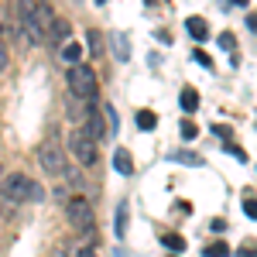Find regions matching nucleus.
Returning a JSON list of instances; mask_svg holds the SVG:
<instances>
[{"label": "nucleus", "instance_id": "1", "mask_svg": "<svg viewBox=\"0 0 257 257\" xmlns=\"http://www.w3.org/2000/svg\"><path fill=\"white\" fill-rule=\"evenodd\" d=\"M18 21H21V35H24V41H31V45H41V41L52 35V28L59 24L52 4H28V0L18 4Z\"/></svg>", "mask_w": 257, "mask_h": 257}, {"label": "nucleus", "instance_id": "2", "mask_svg": "<svg viewBox=\"0 0 257 257\" xmlns=\"http://www.w3.org/2000/svg\"><path fill=\"white\" fill-rule=\"evenodd\" d=\"M65 82H69V93H72V96H79V99H86V103H93L96 93H99L96 72H93L86 62H82V65H72V69H69V76H65Z\"/></svg>", "mask_w": 257, "mask_h": 257}, {"label": "nucleus", "instance_id": "3", "mask_svg": "<svg viewBox=\"0 0 257 257\" xmlns=\"http://www.w3.org/2000/svg\"><path fill=\"white\" fill-rule=\"evenodd\" d=\"M38 165H41V172H45V175H65V172H69V165H65V148L59 144V138L41 141Z\"/></svg>", "mask_w": 257, "mask_h": 257}, {"label": "nucleus", "instance_id": "4", "mask_svg": "<svg viewBox=\"0 0 257 257\" xmlns=\"http://www.w3.org/2000/svg\"><path fill=\"white\" fill-rule=\"evenodd\" d=\"M31 192H35V182L21 172H11V175L0 182V199L11 202V206H21V202H31Z\"/></svg>", "mask_w": 257, "mask_h": 257}, {"label": "nucleus", "instance_id": "5", "mask_svg": "<svg viewBox=\"0 0 257 257\" xmlns=\"http://www.w3.org/2000/svg\"><path fill=\"white\" fill-rule=\"evenodd\" d=\"M65 219H69V226H72L76 233H89V230H93V206H89V199L72 196L65 202Z\"/></svg>", "mask_w": 257, "mask_h": 257}, {"label": "nucleus", "instance_id": "6", "mask_svg": "<svg viewBox=\"0 0 257 257\" xmlns=\"http://www.w3.org/2000/svg\"><path fill=\"white\" fill-rule=\"evenodd\" d=\"M65 148L72 151V158L79 161L82 168H93V165H96V158H99L96 141L89 138L86 131H72V134H69V141H65Z\"/></svg>", "mask_w": 257, "mask_h": 257}, {"label": "nucleus", "instance_id": "7", "mask_svg": "<svg viewBox=\"0 0 257 257\" xmlns=\"http://www.w3.org/2000/svg\"><path fill=\"white\" fill-rule=\"evenodd\" d=\"M86 134H89L93 141L110 138V134H106V120H103V110H96V106H89V117H86Z\"/></svg>", "mask_w": 257, "mask_h": 257}, {"label": "nucleus", "instance_id": "8", "mask_svg": "<svg viewBox=\"0 0 257 257\" xmlns=\"http://www.w3.org/2000/svg\"><path fill=\"white\" fill-rule=\"evenodd\" d=\"M65 106H69V117H72V120H86L93 103H86V99H79V96H72V93H69V96H65Z\"/></svg>", "mask_w": 257, "mask_h": 257}, {"label": "nucleus", "instance_id": "9", "mask_svg": "<svg viewBox=\"0 0 257 257\" xmlns=\"http://www.w3.org/2000/svg\"><path fill=\"white\" fill-rule=\"evenodd\" d=\"M113 168H117V175H131L134 172V158H131L127 148H117L113 151Z\"/></svg>", "mask_w": 257, "mask_h": 257}, {"label": "nucleus", "instance_id": "10", "mask_svg": "<svg viewBox=\"0 0 257 257\" xmlns=\"http://www.w3.org/2000/svg\"><path fill=\"white\" fill-rule=\"evenodd\" d=\"M59 59L65 62L69 69H72V65H82V45H79V41H69V45L62 48V55H59Z\"/></svg>", "mask_w": 257, "mask_h": 257}, {"label": "nucleus", "instance_id": "11", "mask_svg": "<svg viewBox=\"0 0 257 257\" xmlns=\"http://www.w3.org/2000/svg\"><path fill=\"white\" fill-rule=\"evenodd\" d=\"M185 31H189L196 41L209 38V24H206V18H189V21H185Z\"/></svg>", "mask_w": 257, "mask_h": 257}, {"label": "nucleus", "instance_id": "12", "mask_svg": "<svg viewBox=\"0 0 257 257\" xmlns=\"http://www.w3.org/2000/svg\"><path fill=\"white\" fill-rule=\"evenodd\" d=\"M178 103H182L185 113H196V110H199V93L192 89V86H185V89L178 93Z\"/></svg>", "mask_w": 257, "mask_h": 257}, {"label": "nucleus", "instance_id": "13", "mask_svg": "<svg viewBox=\"0 0 257 257\" xmlns=\"http://www.w3.org/2000/svg\"><path fill=\"white\" fill-rule=\"evenodd\" d=\"M103 120H106V134H110V138H117L120 117H117V110H113V103H103Z\"/></svg>", "mask_w": 257, "mask_h": 257}, {"label": "nucleus", "instance_id": "14", "mask_svg": "<svg viewBox=\"0 0 257 257\" xmlns=\"http://www.w3.org/2000/svg\"><path fill=\"white\" fill-rule=\"evenodd\" d=\"M138 131H155V127H158V113H155V110H138Z\"/></svg>", "mask_w": 257, "mask_h": 257}, {"label": "nucleus", "instance_id": "15", "mask_svg": "<svg viewBox=\"0 0 257 257\" xmlns=\"http://www.w3.org/2000/svg\"><path fill=\"white\" fill-rule=\"evenodd\" d=\"M113 45H117V62H127L131 59V41L123 31H113Z\"/></svg>", "mask_w": 257, "mask_h": 257}, {"label": "nucleus", "instance_id": "16", "mask_svg": "<svg viewBox=\"0 0 257 257\" xmlns=\"http://www.w3.org/2000/svg\"><path fill=\"white\" fill-rule=\"evenodd\" d=\"M86 45H89L93 59H103V38H99V31H86Z\"/></svg>", "mask_w": 257, "mask_h": 257}, {"label": "nucleus", "instance_id": "17", "mask_svg": "<svg viewBox=\"0 0 257 257\" xmlns=\"http://www.w3.org/2000/svg\"><path fill=\"white\" fill-rule=\"evenodd\" d=\"M113 233H117L120 240L127 237V202H120V206H117V223H113Z\"/></svg>", "mask_w": 257, "mask_h": 257}, {"label": "nucleus", "instance_id": "18", "mask_svg": "<svg viewBox=\"0 0 257 257\" xmlns=\"http://www.w3.org/2000/svg\"><path fill=\"white\" fill-rule=\"evenodd\" d=\"M48 38L55 41V45L62 41V48H65V45H69V24H65V21H59V24L52 28V35H48Z\"/></svg>", "mask_w": 257, "mask_h": 257}, {"label": "nucleus", "instance_id": "19", "mask_svg": "<svg viewBox=\"0 0 257 257\" xmlns=\"http://www.w3.org/2000/svg\"><path fill=\"white\" fill-rule=\"evenodd\" d=\"M165 247L178 257V250H185V237H178V233H165Z\"/></svg>", "mask_w": 257, "mask_h": 257}, {"label": "nucleus", "instance_id": "20", "mask_svg": "<svg viewBox=\"0 0 257 257\" xmlns=\"http://www.w3.org/2000/svg\"><path fill=\"white\" fill-rule=\"evenodd\" d=\"M243 213H247L250 219H257V196L250 192V189L243 192Z\"/></svg>", "mask_w": 257, "mask_h": 257}, {"label": "nucleus", "instance_id": "21", "mask_svg": "<svg viewBox=\"0 0 257 257\" xmlns=\"http://www.w3.org/2000/svg\"><path fill=\"white\" fill-rule=\"evenodd\" d=\"M168 158H172V161H185V165H202V158L192 155V151H172Z\"/></svg>", "mask_w": 257, "mask_h": 257}, {"label": "nucleus", "instance_id": "22", "mask_svg": "<svg viewBox=\"0 0 257 257\" xmlns=\"http://www.w3.org/2000/svg\"><path fill=\"white\" fill-rule=\"evenodd\" d=\"M206 257H230V247H226L223 240H216V243L206 247Z\"/></svg>", "mask_w": 257, "mask_h": 257}, {"label": "nucleus", "instance_id": "23", "mask_svg": "<svg viewBox=\"0 0 257 257\" xmlns=\"http://www.w3.org/2000/svg\"><path fill=\"white\" fill-rule=\"evenodd\" d=\"M237 257H257V240H243L240 250H237Z\"/></svg>", "mask_w": 257, "mask_h": 257}, {"label": "nucleus", "instance_id": "24", "mask_svg": "<svg viewBox=\"0 0 257 257\" xmlns=\"http://www.w3.org/2000/svg\"><path fill=\"white\" fill-rule=\"evenodd\" d=\"M196 134H199L196 123H192V120H182V138H185V141H196Z\"/></svg>", "mask_w": 257, "mask_h": 257}, {"label": "nucleus", "instance_id": "25", "mask_svg": "<svg viewBox=\"0 0 257 257\" xmlns=\"http://www.w3.org/2000/svg\"><path fill=\"white\" fill-rule=\"evenodd\" d=\"M213 134H216V138H223V144H226V141L233 138V131H230L226 123H213Z\"/></svg>", "mask_w": 257, "mask_h": 257}, {"label": "nucleus", "instance_id": "26", "mask_svg": "<svg viewBox=\"0 0 257 257\" xmlns=\"http://www.w3.org/2000/svg\"><path fill=\"white\" fill-rule=\"evenodd\" d=\"M192 59H196L199 65H202V69H213V59H209V55H206L202 48H196V52H192Z\"/></svg>", "mask_w": 257, "mask_h": 257}, {"label": "nucleus", "instance_id": "27", "mask_svg": "<svg viewBox=\"0 0 257 257\" xmlns=\"http://www.w3.org/2000/svg\"><path fill=\"white\" fill-rule=\"evenodd\" d=\"M223 148H226V151H230V155H233V158L247 161V155H243V148H240V144H233V141H226V144H223Z\"/></svg>", "mask_w": 257, "mask_h": 257}, {"label": "nucleus", "instance_id": "28", "mask_svg": "<svg viewBox=\"0 0 257 257\" xmlns=\"http://www.w3.org/2000/svg\"><path fill=\"white\" fill-rule=\"evenodd\" d=\"M72 257H96V250H93V247H86V243H79V247L72 250Z\"/></svg>", "mask_w": 257, "mask_h": 257}, {"label": "nucleus", "instance_id": "29", "mask_svg": "<svg viewBox=\"0 0 257 257\" xmlns=\"http://www.w3.org/2000/svg\"><path fill=\"white\" fill-rule=\"evenodd\" d=\"M219 48L233 52V48H237V41H233V35H219Z\"/></svg>", "mask_w": 257, "mask_h": 257}, {"label": "nucleus", "instance_id": "30", "mask_svg": "<svg viewBox=\"0 0 257 257\" xmlns=\"http://www.w3.org/2000/svg\"><path fill=\"white\" fill-rule=\"evenodd\" d=\"M7 69V48H4V28H0V72Z\"/></svg>", "mask_w": 257, "mask_h": 257}, {"label": "nucleus", "instance_id": "31", "mask_svg": "<svg viewBox=\"0 0 257 257\" xmlns=\"http://www.w3.org/2000/svg\"><path fill=\"white\" fill-rule=\"evenodd\" d=\"M209 226H213V233H223V230H226V219H213Z\"/></svg>", "mask_w": 257, "mask_h": 257}, {"label": "nucleus", "instance_id": "32", "mask_svg": "<svg viewBox=\"0 0 257 257\" xmlns=\"http://www.w3.org/2000/svg\"><path fill=\"white\" fill-rule=\"evenodd\" d=\"M247 28H250V31H257V14H250V18H247Z\"/></svg>", "mask_w": 257, "mask_h": 257}, {"label": "nucleus", "instance_id": "33", "mask_svg": "<svg viewBox=\"0 0 257 257\" xmlns=\"http://www.w3.org/2000/svg\"><path fill=\"white\" fill-rule=\"evenodd\" d=\"M4 178H7V175H4V165H0V182H4Z\"/></svg>", "mask_w": 257, "mask_h": 257}, {"label": "nucleus", "instance_id": "34", "mask_svg": "<svg viewBox=\"0 0 257 257\" xmlns=\"http://www.w3.org/2000/svg\"><path fill=\"white\" fill-rule=\"evenodd\" d=\"M172 257H175V254H172Z\"/></svg>", "mask_w": 257, "mask_h": 257}]
</instances>
